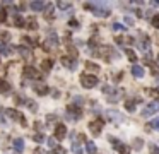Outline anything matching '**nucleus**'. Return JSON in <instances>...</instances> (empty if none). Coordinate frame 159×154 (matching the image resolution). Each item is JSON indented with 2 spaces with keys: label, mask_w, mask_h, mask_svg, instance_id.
<instances>
[{
  "label": "nucleus",
  "mask_w": 159,
  "mask_h": 154,
  "mask_svg": "<svg viewBox=\"0 0 159 154\" xmlns=\"http://www.w3.org/2000/svg\"><path fill=\"white\" fill-rule=\"evenodd\" d=\"M125 22H127V24H133V21H132L130 17H127V19H125Z\"/></svg>",
  "instance_id": "a18cd8bd"
},
{
  "label": "nucleus",
  "mask_w": 159,
  "mask_h": 154,
  "mask_svg": "<svg viewBox=\"0 0 159 154\" xmlns=\"http://www.w3.org/2000/svg\"><path fill=\"white\" fill-rule=\"evenodd\" d=\"M151 22H152V26H154L156 29H159V14H156V15H152V19H151Z\"/></svg>",
  "instance_id": "2f4dec72"
},
{
  "label": "nucleus",
  "mask_w": 159,
  "mask_h": 154,
  "mask_svg": "<svg viewBox=\"0 0 159 154\" xmlns=\"http://www.w3.org/2000/svg\"><path fill=\"white\" fill-rule=\"evenodd\" d=\"M46 144H48L52 149H55V147H56V146H55V139H46Z\"/></svg>",
  "instance_id": "58836bf2"
},
{
  "label": "nucleus",
  "mask_w": 159,
  "mask_h": 154,
  "mask_svg": "<svg viewBox=\"0 0 159 154\" xmlns=\"http://www.w3.org/2000/svg\"><path fill=\"white\" fill-rule=\"evenodd\" d=\"M9 36H10V34H9V33H4V34H2V38H4V40H5V41H7V40H9Z\"/></svg>",
  "instance_id": "c03bdc74"
},
{
  "label": "nucleus",
  "mask_w": 159,
  "mask_h": 154,
  "mask_svg": "<svg viewBox=\"0 0 159 154\" xmlns=\"http://www.w3.org/2000/svg\"><path fill=\"white\" fill-rule=\"evenodd\" d=\"M5 19H7V12H5L4 9H0V22H4Z\"/></svg>",
  "instance_id": "4c0bfd02"
},
{
  "label": "nucleus",
  "mask_w": 159,
  "mask_h": 154,
  "mask_svg": "<svg viewBox=\"0 0 159 154\" xmlns=\"http://www.w3.org/2000/svg\"><path fill=\"white\" fill-rule=\"evenodd\" d=\"M14 26L15 28H24V26H26V21H24L21 15H15L14 17Z\"/></svg>",
  "instance_id": "4be33fe9"
},
{
  "label": "nucleus",
  "mask_w": 159,
  "mask_h": 154,
  "mask_svg": "<svg viewBox=\"0 0 159 154\" xmlns=\"http://www.w3.org/2000/svg\"><path fill=\"white\" fill-rule=\"evenodd\" d=\"M0 51H2V53H5V55H7V53H9V48L5 46L4 43H0Z\"/></svg>",
  "instance_id": "ea45409f"
},
{
  "label": "nucleus",
  "mask_w": 159,
  "mask_h": 154,
  "mask_svg": "<svg viewBox=\"0 0 159 154\" xmlns=\"http://www.w3.org/2000/svg\"><path fill=\"white\" fill-rule=\"evenodd\" d=\"M34 88V91H36V94H40V96H46L50 92V88L46 84H41V82H36V84L33 86Z\"/></svg>",
  "instance_id": "9d476101"
},
{
  "label": "nucleus",
  "mask_w": 159,
  "mask_h": 154,
  "mask_svg": "<svg viewBox=\"0 0 159 154\" xmlns=\"http://www.w3.org/2000/svg\"><path fill=\"white\" fill-rule=\"evenodd\" d=\"M56 7H58V9H70L72 4H70V2H58V4H56Z\"/></svg>",
  "instance_id": "72a5a7b5"
},
{
  "label": "nucleus",
  "mask_w": 159,
  "mask_h": 154,
  "mask_svg": "<svg viewBox=\"0 0 159 154\" xmlns=\"http://www.w3.org/2000/svg\"><path fill=\"white\" fill-rule=\"evenodd\" d=\"M72 152L74 154H82V147L79 146L77 140H72Z\"/></svg>",
  "instance_id": "393cba45"
},
{
  "label": "nucleus",
  "mask_w": 159,
  "mask_h": 154,
  "mask_svg": "<svg viewBox=\"0 0 159 154\" xmlns=\"http://www.w3.org/2000/svg\"><path fill=\"white\" fill-rule=\"evenodd\" d=\"M67 117L70 118V120H79V118L82 117V110H81L79 106L70 105V106L67 108Z\"/></svg>",
  "instance_id": "39448f33"
},
{
  "label": "nucleus",
  "mask_w": 159,
  "mask_h": 154,
  "mask_svg": "<svg viewBox=\"0 0 159 154\" xmlns=\"http://www.w3.org/2000/svg\"><path fill=\"white\" fill-rule=\"evenodd\" d=\"M127 57H128V60L135 65V62H137V55H135V51H133V50H127Z\"/></svg>",
  "instance_id": "a878e982"
},
{
  "label": "nucleus",
  "mask_w": 159,
  "mask_h": 154,
  "mask_svg": "<svg viewBox=\"0 0 159 154\" xmlns=\"http://www.w3.org/2000/svg\"><path fill=\"white\" fill-rule=\"evenodd\" d=\"M86 151H87V154H96L98 147H96V144H94L93 140H87V142H86Z\"/></svg>",
  "instance_id": "dca6fc26"
},
{
  "label": "nucleus",
  "mask_w": 159,
  "mask_h": 154,
  "mask_svg": "<svg viewBox=\"0 0 159 154\" xmlns=\"http://www.w3.org/2000/svg\"><path fill=\"white\" fill-rule=\"evenodd\" d=\"M52 65H53V62H52V60H43V62H41V70H44V72H48V70L52 69Z\"/></svg>",
  "instance_id": "b1692460"
},
{
  "label": "nucleus",
  "mask_w": 159,
  "mask_h": 154,
  "mask_svg": "<svg viewBox=\"0 0 159 154\" xmlns=\"http://www.w3.org/2000/svg\"><path fill=\"white\" fill-rule=\"evenodd\" d=\"M27 108H29L33 113H36V111H38V105L34 101H27Z\"/></svg>",
  "instance_id": "f704fd0d"
},
{
  "label": "nucleus",
  "mask_w": 159,
  "mask_h": 154,
  "mask_svg": "<svg viewBox=\"0 0 159 154\" xmlns=\"http://www.w3.org/2000/svg\"><path fill=\"white\" fill-rule=\"evenodd\" d=\"M34 154H41V151H40V149H36V151H34Z\"/></svg>",
  "instance_id": "49530a36"
},
{
  "label": "nucleus",
  "mask_w": 159,
  "mask_h": 154,
  "mask_svg": "<svg viewBox=\"0 0 159 154\" xmlns=\"http://www.w3.org/2000/svg\"><path fill=\"white\" fill-rule=\"evenodd\" d=\"M139 101H140L139 98H135V99H128V101L125 103V108H127L128 111H133V110H135V105H137Z\"/></svg>",
  "instance_id": "f3484780"
},
{
  "label": "nucleus",
  "mask_w": 159,
  "mask_h": 154,
  "mask_svg": "<svg viewBox=\"0 0 159 154\" xmlns=\"http://www.w3.org/2000/svg\"><path fill=\"white\" fill-rule=\"evenodd\" d=\"M31 137H33V140H36L38 144H41V142H44V140H46L43 135H41V134H34V135H31Z\"/></svg>",
  "instance_id": "473e14b6"
},
{
  "label": "nucleus",
  "mask_w": 159,
  "mask_h": 154,
  "mask_svg": "<svg viewBox=\"0 0 159 154\" xmlns=\"http://www.w3.org/2000/svg\"><path fill=\"white\" fill-rule=\"evenodd\" d=\"M142 144H144V142H142V139H135V140H133V147H135V151L140 149Z\"/></svg>",
  "instance_id": "e433bc0d"
},
{
  "label": "nucleus",
  "mask_w": 159,
  "mask_h": 154,
  "mask_svg": "<svg viewBox=\"0 0 159 154\" xmlns=\"http://www.w3.org/2000/svg\"><path fill=\"white\" fill-rule=\"evenodd\" d=\"M63 137H67V128H65V125L63 123H60V125H56V128H55V139H63Z\"/></svg>",
  "instance_id": "9b49d317"
},
{
  "label": "nucleus",
  "mask_w": 159,
  "mask_h": 154,
  "mask_svg": "<svg viewBox=\"0 0 159 154\" xmlns=\"http://www.w3.org/2000/svg\"><path fill=\"white\" fill-rule=\"evenodd\" d=\"M137 45H139V50H142V51H145V53H149V48H151V40H149L145 34H142V40H139Z\"/></svg>",
  "instance_id": "6e6552de"
},
{
  "label": "nucleus",
  "mask_w": 159,
  "mask_h": 154,
  "mask_svg": "<svg viewBox=\"0 0 159 154\" xmlns=\"http://www.w3.org/2000/svg\"><path fill=\"white\" fill-rule=\"evenodd\" d=\"M151 154H159V147L157 146H151Z\"/></svg>",
  "instance_id": "a19ab883"
},
{
  "label": "nucleus",
  "mask_w": 159,
  "mask_h": 154,
  "mask_svg": "<svg viewBox=\"0 0 159 154\" xmlns=\"http://www.w3.org/2000/svg\"><path fill=\"white\" fill-rule=\"evenodd\" d=\"M14 151L15 152H22L24 151V139H21V137L14 139Z\"/></svg>",
  "instance_id": "ddd939ff"
},
{
  "label": "nucleus",
  "mask_w": 159,
  "mask_h": 154,
  "mask_svg": "<svg viewBox=\"0 0 159 154\" xmlns=\"http://www.w3.org/2000/svg\"><path fill=\"white\" fill-rule=\"evenodd\" d=\"M132 74H133V77H144V67H140V65H133L132 67Z\"/></svg>",
  "instance_id": "2eb2a0df"
},
{
  "label": "nucleus",
  "mask_w": 159,
  "mask_h": 154,
  "mask_svg": "<svg viewBox=\"0 0 159 154\" xmlns=\"http://www.w3.org/2000/svg\"><path fill=\"white\" fill-rule=\"evenodd\" d=\"M62 63L67 67V69H70V70H74L75 67H77V60H75V58H69V57H62Z\"/></svg>",
  "instance_id": "f8f14e48"
},
{
  "label": "nucleus",
  "mask_w": 159,
  "mask_h": 154,
  "mask_svg": "<svg viewBox=\"0 0 159 154\" xmlns=\"http://www.w3.org/2000/svg\"><path fill=\"white\" fill-rule=\"evenodd\" d=\"M103 127H104V122L101 120V118H96V120L89 122V132L93 134V135H99Z\"/></svg>",
  "instance_id": "20e7f679"
},
{
  "label": "nucleus",
  "mask_w": 159,
  "mask_h": 154,
  "mask_svg": "<svg viewBox=\"0 0 159 154\" xmlns=\"http://www.w3.org/2000/svg\"><path fill=\"white\" fill-rule=\"evenodd\" d=\"M84 9L93 11V14L98 15V17H108V15H110V9H108L104 4H99V2H94V4L93 2H86Z\"/></svg>",
  "instance_id": "f257e3e1"
},
{
  "label": "nucleus",
  "mask_w": 159,
  "mask_h": 154,
  "mask_svg": "<svg viewBox=\"0 0 159 154\" xmlns=\"http://www.w3.org/2000/svg\"><path fill=\"white\" fill-rule=\"evenodd\" d=\"M108 117L113 118V120H116V122H122L123 120V117L120 113H116V111H108Z\"/></svg>",
  "instance_id": "cd10ccee"
},
{
  "label": "nucleus",
  "mask_w": 159,
  "mask_h": 154,
  "mask_svg": "<svg viewBox=\"0 0 159 154\" xmlns=\"http://www.w3.org/2000/svg\"><path fill=\"white\" fill-rule=\"evenodd\" d=\"M145 62H149V69H151V74H154V75H159V65L156 62H151V60H145Z\"/></svg>",
  "instance_id": "aec40b11"
},
{
  "label": "nucleus",
  "mask_w": 159,
  "mask_h": 154,
  "mask_svg": "<svg viewBox=\"0 0 159 154\" xmlns=\"http://www.w3.org/2000/svg\"><path fill=\"white\" fill-rule=\"evenodd\" d=\"M70 26H72V28H79L77 21H70Z\"/></svg>",
  "instance_id": "37998d69"
},
{
  "label": "nucleus",
  "mask_w": 159,
  "mask_h": 154,
  "mask_svg": "<svg viewBox=\"0 0 159 154\" xmlns=\"http://www.w3.org/2000/svg\"><path fill=\"white\" fill-rule=\"evenodd\" d=\"M149 94L156 99V103H159V89H149Z\"/></svg>",
  "instance_id": "c756f323"
},
{
  "label": "nucleus",
  "mask_w": 159,
  "mask_h": 154,
  "mask_svg": "<svg viewBox=\"0 0 159 154\" xmlns=\"http://www.w3.org/2000/svg\"><path fill=\"white\" fill-rule=\"evenodd\" d=\"M24 77H27V79H34V77H38L36 69H33V67H24Z\"/></svg>",
  "instance_id": "4468645a"
},
{
  "label": "nucleus",
  "mask_w": 159,
  "mask_h": 154,
  "mask_svg": "<svg viewBox=\"0 0 159 154\" xmlns=\"http://www.w3.org/2000/svg\"><path fill=\"white\" fill-rule=\"evenodd\" d=\"M149 127L154 128V130H159V118H154L152 122H149Z\"/></svg>",
  "instance_id": "7c9ffc66"
},
{
  "label": "nucleus",
  "mask_w": 159,
  "mask_h": 154,
  "mask_svg": "<svg viewBox=\"0 0 159 154\" xmlns=\"http://www.w3.org/2000/svg\"><path fill=\"white\" fill-rule=\"evenodd\" d=\"M86 67H87V70H91V72H99V67L96 65V63H93V62H86Z\"/></svg>",
  "instance_id": "bb28decb"
},
{
  "label": "nucleus",
  "mask_w": 159,
  "mask_h": 154,
  "mask_svg": "<svg viewBox=\"0 0 159 154\" xmlns=\"http://www.w3.org/2000/svg\"><path fill=\"white\" fill-rule=\"evenodd\" d=\"M58 45H60V40H58V36H56V33L55 31H50L48 38H46V46L55 48V46H58Z\"/></svg>",
  "instance_id": "0eeeda50"
},
{
  "label": "nucleus",
  "mask_w": 159,
  "mask_h": 154,
  "mask_svg": "<svg viewBox=\"0 0 159 154\" xmlns=\"http://www.w3.org/2000/svg\"><path fill=\"white\" fill-rule=\"evenodd\" d=\"M81 84H82V88H86V89H93L98 86V77L93 75V74H82Z\"/></svg>",
  "instance_id": "f03ea898"
},
{
  "label": "nucleus",
  "mask_w": 159,
  "mask_h": 154,
  "mask_svg": "<svg viewBox=\"0 0 159 154\" xmlns=\"http://www.w3.org/2000/svg\"><path fill=\"white\" fill-rule=\"evenodd\" d=\"M128 151H130L128 147H127V146H123V149L120 151V154H128Z\"/></svg>",
  "instance_id": "79ce46f5"
},
{
  "label": "nucleus",
  "mask_w": 159,
  "mask_h": 154,
  "mask_svg": "<svg viewBox=\"0 0 159 154\" xmlns=\"http://www.w3.org/2000/svg\"><path fill=\"white\" fill-rule=\"evenodd\" d=\"M10 91V84L5 79H0V92H9Z\"/></svg>",
  "instance_id": "6ab92c4d"
},
{
  "label": "nucleus",
  "mask_w": 159,
  "mask_h": 154,
  "mask_svg": "<svg viewBox=\"0 0 159 154\" xmlns=\"http://www.w3.org/2000/svg\"><path fill=\"white\" fill-rule=\"evenodd\" d=\"M17 51L21 53L22 58H29V57H31V51L27 50V48H24V46H19V48H17Z\"/></svg>",
  "instance_id": "5701e85b"
},
{
  "label": "nucleus",
  "mask_w": 159,
  "mask_h": 154,
  "mask_svg": "<svg viewBox=\"0 0 159 154\" xmlns=\"http://www.w3.org/2000/svg\"><path fill=\"white\" fill-rule=\"evenodd\" d=\"M157 111H159V103L152 101L142 110V117H151V115H156Z\"/></svg>",
  "instance_id": "423d86ee"
},
{
  "label": "nucleus",
  "mask_w": 159,
  "mask_h": 154,
  "mask_svg": "<svg viewBox=\"0 0 159 154\" xmlns=\"http://www.w3.org/2000/svg\"><path fill=\"white\" fill-rule=\"evenodd\" d=\"M103 91H104V94H106V98H108V101H110V103H116L120 98H122V91H120V89L111 88V86H106Z\"/></svg>",
  "instance_id": "7ed1b4c3"
},
{
  "label": "nucleus",
  "mask_w": 159,
  "mask_h": 154,
  "mask_svg": "<svg viewBox=\"0 0 159 154\" xmlns=\"http://www.w3.org/2000/svg\"><path fill=\"white\" fill-rule=\"evenodd\" d=\"M157 65H159V57H157Z\"/></svg>",
  "instance_id": "de8ad7c7"
},
{
  "label": "nucleus",
  "mask_w": 159,
  "mask_h": 154,
  "mask_svg": "<svg viewBox=\"0 0 159 154\" xmlns=\"http://www.w3.org/2000/svg\"><path fill=\"white\" fill-rule=\"evenodd\" d=\"M111 28H113V31H125V26L120 24V22H115V24L111 26Z\"/></svg>",
  "instance_id": "c9c22d12"
},
{
  "label": "nucleus",
  "mask_w": 159,
  "mask_h": 154,
  "mask_svg": "<svg viewBox=\"0 0 159 154\" xmlns=\"http://www.w3.org/2000/svg\"><path fill=\"white\" fill-rule=\"evenodd\" d=\"M29 7L33 9V11L40 12V11H43V9H44V2H40V0H36V2H31Z\"/></svg>",
  "instance_id": "a211bd4d"
},
{
  "label": "nucleus",
  "mask_w": 159,
  "mask_h": 154,
  "mask_svg": "<svg viewBox=\"0 0 159 154\" xmlns=\"http://www.w3.org/2000/svg\"><path fill=\"white\" fill-rule=\"evenodd\" d=\"M24 28H27V29H36L38 28V22H36V19H33V17H29L26 21V26Z\"/></svg>",
  "instance_id": "412c9836"
},
{
  "label": "nucleus",
  "mask_w": 159,
  "mask_h": 154,
  "mask_svg": "<svg viewBox=\"0 0 159 154\" xmlns=\"http://www.w3.org/2000/svg\"><path fill=\"white\" fill-rule=\"evenodd\" d=\"M4 115L9 117L10 120H21L22 118V115L19 113L17 110H14V108H4Z\"/></svg>",
  "instance_id": "1a4fd4ad"
},
{
  "label": "nucleus",
  "mask_w": 159,
  "mask_h": 154,
  "mask_svg": "<svg viewBox=\"0 0 159 154\" xmlns=\"http://www.w3.org/2000/svg\"><path fill=\"white\" fill-rule=\"evenodd\" d=\"M50 154H67V149H63L62 146H56L55 149H52V152Z\"/></svg>",
  "instance_id": "c85d7f7f"
}]
</instances>
